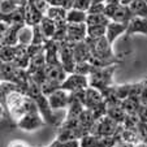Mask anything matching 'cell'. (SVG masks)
I'll return each mask as SVG.
<instances>
[{"label": "cell", "instance_id": "1", "mask_svg": "<svg viewBox=\"0 0 147 147\" xmlns=\"http://www.w3.org/2000/svg\"><path fill=\"white\" fill-rule=\"evenodd\" d=\"M28 96H30L31 99L34 100V103L36 104L39 112H40L42 117L45 119V121L47 122L48 125H52V126H60L63 124V121L57 119V116L55 115L53 109L51 108L50 102H48V96L43 94L40 86L38 83L30 77V81H29V89L28 92H26Z\"/></svg>", "mask_w": 147, "mask_h": 147}, {"label": "cell", "instance_id": "2", "mask_svg": "<svg viewBox=\"0 0 147 147\" xmlns=\"http://www.w3.org/2000/svg\"><path fill=\"white\" fill-rule=\"evenodd\" d=\"M117 69V65H112V67L107 68H96L94 67L92 72L89 76V85L90 87L99 90V91L104 92L113 86V73Z\"/></svg>", "mask_w": 147, "mask_h": 147}, {"label": "cell", "instance_id": "3", "mask_svg": "<svg viewBox=\"0 0 147 147\" xmlns=\"http://www.w3.org/2000/svg\"><path fill=\"white\" fill-rule=\"evenodd\" d=\"M45 125H47V122L45 121V119L42 117L39 109L31 111L29 113H26L24 117L17 121V128L21 129L24 131H34L38 129L43 128Z\"/></svg>", "mask_w": 147, "mask_h": 147}, {"label": "cell", "instance_id": "4", "mask_svg": "<svg viewBox=\"0 0 147 147\" xmlns=\"http://www.w3.org/2000/svg\"><path fill=\"white\" fill-rule=\"evenodd\" d=\"M87 87H90L89 77H87V76H82V74H78V73H72V74H68L67 80L61 83L60 89L73 94V92L86 90Z\"/></svg>", "mask_w": 147, "mask_h": 147}, {"label": "cell", "instance_id": "5", "mask_svg": "<svg viewBox=\"0 0 147 147\" xmlns=\"http://www.w3.org/2000/svg\"><path fill=\"white\" fill-rule=\"evenodd\" d=\"M48 102L53 111L56 109H68L72 102V92H68L63 89L56 90L51 95H48Z\"/></svg>", "mask_w": 147, "mask_h": 147}, {"label": "cell", "instance_id": "6", "mask_svg": "<svg viewBox=\"0 0 147 147\" xmlns=\"http://www.w3.org/2000/svg\"><path fill=\"white\" fill-rule=\"evenodd\" d=\"M87 25L86 24H68V39L72 43L86 40Z\"/></svg>", "mask_w": 147, "mask_h": 147}, {"label": "cell", "instance_id": "7", "mask_svg": "<svg viewBox=\"0 0 147 147\" xmlns=\"http://www.w3.org/2000/svg\"><path fill=\"white\" fill-rule=\"evenodd\" d=\"M142 33L147 36V18H142V17H133L131 21L129 22L128 29H126V33L125 36L129 38L133 34H138Z\"/></svg>", "mask_w": 147, "mask_h": 147}, {"label": "cell", "instance_id": "8", "mask_svg": "<svg viewBox=\"0 0 147 147\" xmlns=\"http://www.w3.org/2000/svg\"><path fill=\"white\" fill-rule=\"evenodd\" d=\"M73 52H74V57L77 64L80 63H87L91 57V50H90L89 45L86 40L78 42L73 45Z\"/></svg>", "mask_w": 147, "mask_h": 147}, {"label": "cell", "instance_id": "9", "mask_svg": "<svg viewBox=\"0 0 147 147\" xmlns=\"http://www.w3.org/2000/svg\"><path fill=\"white\" fill-rule=\"evenodd\" d=\"M43 14L36 9V7L34 5L33 3H29L26 5V12H25V24L29 26H35L39 25L43 20Z\"/></svg>", "mask_w": 147, "mask_h": 147}, {"label": "cell", "instance_id": "10", "mask_svg": "<svg viewBox=\"0 0 147 147\" xmlns=\"http://www.w3.org/2000/svg\"><path fill=\"white\" fill-rule=\"evenodd\" d=\"M126 29H128V25H124V24H119V22H113L111 21L109 25L107 26V34L106 38L108 39V42L111 45H113V42L119 38L120 35H122L126 33Z\"/></svg>", "mask_w": 147, "mask_h": 147}, {"label": "cell", "instance_id": "11", "mask_svg": "<svg viewBox=\"0 0 147 147\" xmlns=\"http://www.w3.org/2000/svg\"><path fill=\"white\" fill-rule=\"evenodd\" d=\"M34 40V28L29 25H24L18 31V46L29 47Z\"/></svg>", "mask_w": 147, "mask_h": 147}, {"label": "cell", "instance_id": "12", "mask_svg": "<svg viewBox=\"0 0 147 147\" xmlns=\"http://www.w3.org/2000/svg\"><path fill=\"white\" fill-rule=\"evenodd\" d=\"M39 26H40L42 33H43V35H45V38L47 39V40H51V39L55 36L56 29H57V25H56L55 21H52L51 18L45 16L43 20H42V22L39 24Z\"/></svg>", "mask_w": 147, "mask_h": 147}, {"label": "cell", "instance_id": "13", "mask_svg": "<svg viewBox=\"0 0 147 147\" xmlns=\"http://www.w3.org/2000/svg\"><path fill=\"white\" fill-rule=\"evenodd\" d=\"M67 16H68V11H65L63 7H50V9L46 13V17L51 18L52 21H55L56 24H61V22H68L67 21Z\"/></svg>", "mask_w": 147, "mask_h": 147}, {"label": "cell", "instance_id": "14", "mask_svg": "<svg viewBox=\"0 0 147 147\" xmlns=\"http://www.w3.org/2000/svg\"><path fill=\"white\" fill-rule=\"evenodd\" d=\"M1 55V63H14L18 55V47L17 46H1L0 50Z\"/></svg>", "mask_w": 147, "mask_h": 147}, {"label": "cell", "instance_id": "15", "mask_svg": "<svg viewBox=\"0 0 147 147\" xmlns=\"http://www.w3.org/2000/svg\"><path fill=\"white\" fill-rule=\"evenodd\" d=\"M87 16H89L87 12H83V11H80V9L73 8V9H70V11H68L67 21H68V24H86Z\"/></svg>", "mask_w": 147, "mask_h": 147}, {"label": "cell", "instance_id": "16", "mask_svg": "<svg viewBox=\"0 0 147 147\" xmlns=\"http://www.w3.org/2000/svg\"><path fill=\"white\" fill-rule=\"evenodd\" d=\"M134 17H142L147 18V1L146 0H134L129 5Z\"/></svg>", "mask_w": 147, "mask_h": 147}, {"label": "cell", "instance_id": "17", "mask_svg": "<svg viewBox=\"0 0 147 147\" xmlns=\"http://www.w3.org/2000/svg\"><path fill=\"white\" fill-rule=\"evenodd\" d=\"M111 20L104 13L102 14H89L87 16L86 25L87 26H108Z\"/></svg>", "mask_w": 147, "mask_h": 147}, {"label": "cell", "instance_id": "18", "mask_svg": "<svg viewBox=\"0 0 147 147\" xmlns=\"http://www.w3.org/2000/svg\"><path fill=\"white\" fill-rule=\"evenodd\" d=\"M107 26H87V38L89 39H99L106 36Z\"/></svg>", "mask_w": 147, "mask_h": 147}, {"label": "cell", "instance_id": "19", "mask_svg": "<svg viewBox=\"0 0 147 147\" xmlns=\"http://www.w3.org/2000/svg\"><path fill=\"white\" fill-rule=\"evenodd\" d=\"M18 8L13 0H1V16H7V14L14 12Z\"/></svg>", "mask_w": 147, "mask_h": 147}, {"label": "cell", "instance_id": "20", "mask_svg": "<svg viewBox=\"0 0 147 147\" xmlns=\"http://www.w3.org/2000/svg\"><path fill=\"white\" fill-rule=\"evenodd\" d=\"M106 5L107 4L104 1H92L91 3V7H90L89 14H102L106 12Z\"/></svg>", "mask_w": 147, "mask_h": 147}, {"label": "cell", "instance_id": "21", "mask_svg": "<svg viewBox=\"0 0 147 147\" xmlns=\"http://www.w3.org/2000/svg\"><path fill=\"white\" fill-rule=\"evenodd\" d=\"M8 147H30L28 143H25L24 141H20V139H16V141H12L11 143L8 144Z\"/></svg>", "mask_w": 147, "mask_h": 147}, {"label": "cell", "instance_id": "22", "mask_svg": "<svg viewBox=\"0 0 147 147\" xmlns=\"http://www.w3.org/2000/svg\"><path fill=\"white\" fill-rule=\"evenodd\" d=\"M134 0H119V3L122 4V5H130Z\"/></svg>", "mask_w": 147, "mask_h": 147}, {"label": "cell", "instance_id": "23", "mask_svg": "<svg viewBox=\"0 0 147 147\" xmlns=\"http://www.w3.org/2000/svg\"><path fill=\"white\" fill-rule=\"evenodd\" d=\"M133 147H147V143L146 142H143V141H139L138 143L133 144Z\"/></svg>", "mask_w": 147, "mask_h": 147}, {"label": "cell", "instance_id": "24", "mask_svg": "<svg viewBox=\"0 0 147 147\" xmlns=\"http://www.w3.org/2000/svg\"><path fill=\"white\" fill-rule=\"evenodd\" d=\"M146 1H147V0H146Z\"/></svg>", "mask_w": 147, "mask_h": 147}]
</instances>
